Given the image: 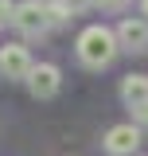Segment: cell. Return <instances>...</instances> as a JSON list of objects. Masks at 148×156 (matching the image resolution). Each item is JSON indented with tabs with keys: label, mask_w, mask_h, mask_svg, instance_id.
<instances>
[{
	"label": "cell",
	"mask_w": 148,
	"mask_h": 156,
	"mask_svg": "<svg viewBox=\"0 0 148 156\" xmlns=\"http://www.w3.org/2000/svg\"><path fill=\"white\" fill-rule=\"evenodd\" d=\"M113 55H117V35H113L109 27L93 23V27H86L78 35V58L86 66H109Z\"/></svg>",
	"instance_id": "6da1fadb"
},
{
	"label": "cell",
	"mask_w": 148,
	"mask_h": 156,
	"mask_svg": "<svg viewBox=\"0 0 148 156\" xmlns=\"http://www.w3.org/2000/svg\"><path fill=\"white\" fill-rule=\"evenodd\" d=\"M12 23H16L23 35H43L51 23H47V16H43V4L39 0H27V4H19L16 12H12Z\"/></svg>",
	"instance_id": "7a4b0ae2"
},
{
	"label": "cell",
	"mask_w": 148,
	"mask_h": 156,
	"mask_svg": "<svg viewBox=\"0 0 148 156\" xmlns=\"http://www.w3.org/2000/svg\"><path fill=\"white\" fill-rule=\"evenodd\" d=\"M27 70H31V55H27L23 43L0 47V74L4 78H27Z\"/></svg>",
	"instance_id": "3957f363"
},
{
	"label": "cell",
	"mask_w": 148,
	"mask_h": 156,
	"mask_svg": "<svg viewBox=\"0 0 148 156\" xmlns=\"http://www.w3.org/2000/svg\"><path fill=\"white\" fill-rule=\"evenodd\" d=\"M27 86H31V94H35V98L58 94V66H51V62L31 66V70H27Z\"/></svg>",
	"instance_id": "277c9868"
},
{
	"label": "cell",
	"mask_w": 148,
	"mask_h": 156,
	"mask_svg": "<svg viewBox=\"0 0 148 156\" xmlns=\"http://www.w3.org/2000/svg\"><path fill=\"white\" fill-rule=\"evenodd\" d=\"M136 144H140V129L136 125H113L109 133H105V148L113 156H129Z\"/></svg>",
	"instance_id": "5b68a950"
},
{
	"label": "cell",
	"mask_w": 148,
	"mask_h": 156,
	"mask_svg": "<svg viewBox=\"0 0 148 156\" xmlns=\"http://www.w3.org/2000/svg\"><path fill=\"white\" fill-rule=\"evenodd\" d=\"M117 47H125V51L148 47V23L144 20H121V27H117Z\"/></svg>",
	"instance_id": "8992f818"
},
{
	"label": "cell",
	"mask_w": 148,
	"mask_h": 156,
	"mask_svg": "<svg viewBox=\"0 0 148 156\" xmlns=\"http://www.w3.org/2000/svg\"><path fill=\"white\" fill-rule=\"evenodd\" d=\"M121 98L129 101L132 109L148 105V78H144V74H129L125 82H121Z\"/></svg>",
	"instance_id": "52a82bcc"
},
{
	"label": "cell",
	"mask_w": 148,
	"mask_h": 156,
	"mask_svg": "<svg viewBox=\"0 0 148 156\" xmlns=\"http://www.w3.org/2000/svg\"><path fill=\"white\" fill-rule=\"evenodd\" d=\"M43 16H47V23H62L70 12H66V4H62V0H51V4H43Z\"/></svg>",
	"instance_id": "ba28073f"
},
{
	"label": "cell",
	"mask_w": 148,
	"mask_h": 156,
	"mask_svg": "<svg viewBox=\"0 0 148 156\" xmlns=\"http://www.w3.org/2000/svg\"><path fill=\"white\" fill-rule=\"evenodd\" d=\"M62 4H66V12H86L93 0H62Z\"/></svg>",
	"instance_id": "9c48e42d"
},
{
	"label": "cell",
	"mask_w": 148,
	"mask_h": 156,
	"mask_svg": "<svg viewBox=\"0 0 148 156\" xmlns=\"http://www.w3.org/2000/svg\"><path fill=\"white\" fill-rule=\"evenodd\" d=\"M12 12H16V4H12V0H0V23L12 20Z\"/></svg>",
	"instance_id": "30bf717a"
},
{
	"label": "cell",
	"mask_w": 148,
	"mask_h": 156,
	"mask_svg": "<svg viewBox=\"0 0 148 156\" xmlns=\"http://www.w3.org/2000/svg\"><path fill=\"white\" fill-rule=\"evenodd\" d=\"M93 4H101V8H109V12H121L129 0H93Z\"/></svg>",
	"instance_id": "8fae6325"
},
{
	"label": "cell",
	"mask_w": 148,
	"mask_h": 156,
	"mask_svg": "<svg viewBox=\"0 0 148 156\" xmlns=\"http://www.w3.org/2000/svg\"><path fill=\"white\" fill-rule=\"evenodd\" d=\"M140 12H144V23H148V0H144V8H140Z\"/></svg>",
	"instance_id": "7c38bea8"
}]
</instances>
